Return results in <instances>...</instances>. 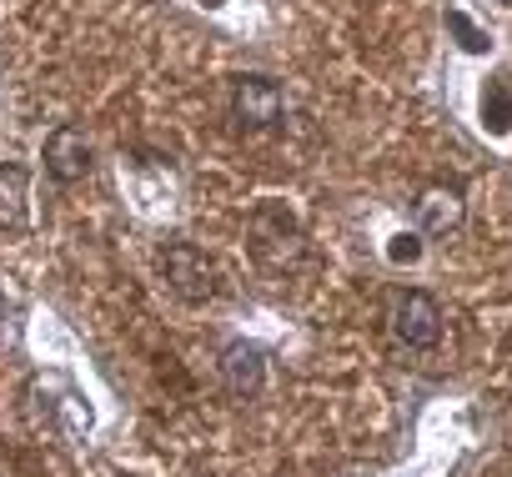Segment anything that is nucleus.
<instances>
[{
    "instance_id": "0eeeda50",
    "label": "nucleus",
    "mask_w": 512,
    "mask_h": 477,
    "mask_svg": "<svg viewBox=\"0 0 512 477\" xmlns=\"http://www.w3.org/2000/svg\"><path fill=\"white\" fill-rule=\"evenodd\" d=\"M26 221V171L0 166V231H16Z\"/></svg>"
},
{
    "instance_id": "39448f33",
    "label": "nucleus",
    "mask_w": 512,
    "mask_h": 477,
    "mask_svg": "<svg viewBox=\"0 0 512 477\" xmlns=\"http://www.w3.org/2000/svg\"><path fill=\"white\" fill-rule=\"evenodd\" d=\"M412 211H417V231H422V236H447V231H457V221H462V196H457L452 186H427V191L412 201Z\"/></svg>"
},
{
    "instance_id": "f257e3e1",
    "label": "nucleus",
    "mask_w": 512,
    "mask_h": 477,
    "mask_svg": "<svg viewBox=\"0 0 512 477\" xmlns=\"http://www.w3.org/2000/svg\"><path fill=\"white\" fill-rule=\"evenodd\" d=\"M387 332L402 347H437L442 337V312L427 292H397L387 302Z\"/></svg>"
},
{
    "instance_id": "f03ea898",
    "label": "nucleus",
    "mask_w": 512,
    "mask_h": 477,
    "mask_svg": "<svg viewBox=\"0 0 512 477\" xmlns=\"http://www.w3.org/2000/svg\"><path fill=\"white\" fill-rule=\"evenodd\" d=\"M231 111H236V121H241V126L267 131V126H277V121H282L287 96H282V86H277V81H267V76H241V81L231 86Z\"/></svg>"
},
{
    "instance_id": "20e7f679",
    "label": "nucleus",
    "mask_w": 512,
    "mask_h": 477,
    "mask_svg": "<svg viewBox=\"0 0 512 477\" xmlns=\"http://www.w3.org/2000/svg\"><path fill=\"white\" fill-rule=\"evenodd\" d=\"M46 171H51L56 181H81V176H91V136H86L81 126L51 131V141H46Z\"/></svg>"
},
{
    "instance_id": "9b49d317",
    "label": "nucleus",
    "mask_w": 512,
    "mask_h": 477,
    "mask_svg": "<svg viewBox=\"0 0 512 477\" xmlns=\"http://www.w3.org/2000/svg\"><path fill=\"white\" fill-rule=\"evenodd\" d=\"M0 337H6V302H0Z\"/></svg>"
},
{
    "instance_id": "7ed1b4c3",
    "label": "nucleus",
    "mask_w": 512,
    "mask_h": 477,
    "mask_svg": "<svg viewBox=\"0 0 512 477\" xmlns=\"http://www.w3.org/2000/svg\"><path fill=\"white\" fill-rule=\"evenodd\" d=\"M161 267H166V282H171V292L181 297V302H206L211 292H216V282H211V262L191 247V242H171L166 247V257H161Z\"/></svg>"
},
{
    "instance_id": "6e6552de",
    "label": "nucleus",
    "mask_w": 512,
    "mask_h": 477,
    "mask_svg": "<svg viewBox=\"0 0 512 477\" xmlns=\"http://www.w3.org/2000/svg\"><path fill=\"white\" fill-rule=\"evenodd\" d=\"M482 121H487V131H512V91L502 86V81H492L487 91H482Z\"/></svg>"
},
{
    "instance_id": "423d86ee",
    "label": "nucleus",
    "mask_w": 512,
    "mask_h": 477,
    "mask_svg": "<svg viewBox=\"0 0 512 477\" xmlns=\"http://www.w3.org/2000/svg\"><path fill=\"white\" fill-rule=\"evenodd\" d=\"M221 382H226L231 397H256V392H262V347L231 342L221 352Z\"/></svg>"
},
{
    "instance_id": "9d476101",
    "label": "nucleus",
    "mask_w": 512,
    "mask_h": 477,
    "mask_svg": "<svg viewBox=\"0 0 512 477\" xmlns=\"http://www.w3.org/2000/svg\"><path fill=\"white\" fill-rule=\"evenodd\" d=\"M387 257H392L397 267H402V262H417V257H422V242H417V231H402V236H392Z\"/></svg>"
},
{
    "instance_id": "f8f14e48",
    "label": "nucleus",
    "mask_w": 512,
    "mask_h": 477,
    "mask_svg": "<svg viewBox=\"0 0 512 477\" xmlns=\"http://www.w3.org/2000/svg\"><path fill=\"white\" fill-rule=\"evenodd\" d=\"M201 6H221V0H201Z\"/></svg>"
},
{
    "instance_id": "1a4fd4ad",
    "label": "nucleus",
    "mask_w": 512,
    "mask_h": 477,
    "mask_svg": "<svg viewBox=\"0 0 512 477\" xmlns=\"http://www.w3.org/2000/svg\"><path fill=\"white\" fill-rule=\"evenodd\" d=\"M447 26L462 36V51H487V36H482V31H477V26H472L462 11H452V16H447Z\"/></svg>"
}]
</instances>
